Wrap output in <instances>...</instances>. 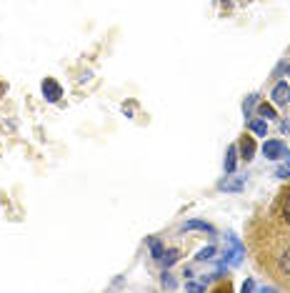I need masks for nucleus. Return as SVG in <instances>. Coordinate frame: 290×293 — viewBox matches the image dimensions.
I'll return each instance as SVG.
<instances>
[{
    "instance_id": "1",
    "label": "nucleus",
    "mask_w": 290,
    "mask_h": 293,
    "mask_svg": "<svg viewBox=\"0 0 290 293\" xmlns=\"http://www.w3.org/2000/svg\"><path fill=\"white\" fill-rule=\"evenodd\" d=\"M263 153L268 161H278V158H290V151L285 148L283 140H265L263 143Z\"/></svg>"
},
{
    "instance_id": "2",
    "label": "nucleus",
    "mask_w": 290,
    "mask_h": 293,
    "mask_svg": "<svg viewBox=\"0 0 290 293\" xmlns=\"http://www.w3.org/2000/svg\"><path fill=\"white\" fill-rule=\"evenodd\" d=\"M243 188H245V178L243 175H225L218 183V191H225V193H240Z\"/></svg>"
},
{
    "instance_id": "3",
    "label": "nucleus",
    "mask_w": 290,
    "mask_h": 293,
    "mask_svg": "<svg viewBox=\"0 0 290 293\" xmlns=\"http://www.w3.org/2000/svg\"><path fill=\"white\" fill-rule=\"evenodd\" d=\"M43 95H45V100L55 103V100L63 95V88H60V83H58V81H53V78H45V81H43Z\"/></svg>"
},
{
    "instance_id": "4",
    "label": "nucleus",
    "mask_w": 290,
    "mask_h": 293,
    "mask_svg": "<svg viewBox=\"0 0 290 293\" xmlns=\"http://www.w3.org/2000/svg\"><path fill=\"white\" fill-rule=\"evenodd\" d=\"M270 95H273V103H275V105H288V103H290V85H288L285 81H280V83L273 88Z\"/></svg>"
},
{
    "instance_id": "5",
    "label": "nucleus",
    "mask_w": 290,
    "mask_h": 293,
    "mask_svg": "<svg viewBox=\"0 0 290 293\" xmlns=\"http://www.w3.org/2000/svg\"><path fill=\"white\" fill-rule=\"evenodd\" d=\"M238 151H240V158L253 161V156H255V140H253V135H243L240 143H238Z\"/></svg>"
},
{
    "instance_id": "6",
    "label": "nucleus",
    "mask_w": 290,
    "mask_h": 293,
    "mask_svg": "<svg viewBox=\"0 0 290 293\" xmlns=\"http://www.w3.org/2000/svg\"><path fill=\"white\" fill-rule=\"evenodd\" d=\"M183 231H205V233H215V228L210 226V223H205V221H188L185 226H183Z\"/></svg>"
},
{
    "instance_id": "7",
    "label": "nucleus",
    "mask_w": 290,
    "mask_h": 293,
    "mask_svg": "<svg viewBox=\"0 0 290 293\" xmlns=\"http://www.w3.org/2000/svg\"><path fill=\"white\" fill-rule=\"evenodd\" d=\"M235 166H238V148H235V145H230L228 156H225V173H233Z\"/></svg>"
},
{
    "instance_id": "8",
    "label": "nucleus",
    "mask_w": 290,
    "mask_h": 293,
    "mask_svg": "<svg viewBox=\"0 0 290 293\" xmlns=\"http://www.w3.org/2000/svg\"><path fill=\"white\" fill-rule=\"evenodd\" d=\"M280 218L285 223H290V191L283 193V198H280Z\"/></svg>"
},
{
    "instance_id": "9",
    "label": "nucleus",
    "mask_w": 290,
    "mask_h": 293,
    "mask_svg": "<svg viewBox=\"0 0 290 293\" xmlns=\"http://www.w3.org/2000/svg\"><path fill=\"white\" fill-rule=\"evenodd\" d=\"M160 261L165 263V268H168V266H173V263H178V261H180V251H178V248H170V251H165Z\"/></svg>"
},
{
    "instance_id": "10",
    "label": "nucleus",
    "mask_w": 290,
    "mask_h": 293,
    "mask_svg": "<svg viewBox=\"0 0 290 293\" xmlns=\"http://www.w3.org/2000/svg\"><path fill=\"white\" fill-rule=\"evenodd\" d=\"M148 248H150V253H153V258H163V253H165V248H163V243L158 241V238H148Z\"/></svg>"
},
{
    "instance_id": "11",
    "label": "nucleus",
    "mask_w": 290,
    "mask_h": 293,
    "mask_svg": "<svg viewBox=\"0 0 290 293\" xmlns=\"http://www.w3.org/2000/svg\"><path fill=\"white\" fill-rule=\"evenodd\" d=\"M250 130H253L255 135H268V123H265V118L250 121Z\"/></svg>"
},
{
    "instance_id": "12",
    "label": "nucleus",
    "mask_w": 290,
    "mask_h": 293,
    "mask_svg": "<svg viewBox=\"0 0 290 293\" xmlns=\"http://www.w3.org/2000/svg\"><path fill=\"white\" fill-rule=\"evenodd\" d=\"M258 116L265 118V121H273V118H275V108L268 105V103H260V105H258Z\"/></svg>"
},
{
    "instance_id": "13",
    "label": "nucleus",
    "mask_w": 290,
    "mask_h": 293,
    "mask_svg": "<svg viewBox=\"0 0 290 293\" xmlns=\"http://www.w3.org/2000/svg\"><path fill=\"white\" fill-rule=\"evenodd\" d=\"M278 266H280V271H283L285 276H290V248H285V253L280 255V263H278Z\"/></svg>"
},
{
    "instance_id": "14",
    "label": "nucleus",
    "mask_w": 290,
    "mask_h": 293,
    "mask_svg": "<svg viewBox=\"0 0 290 293\" xmlns=\"http://www.w3.org/2000/svg\"><path fill=\"white\" fill-rule=\"evenodd\" d=\"M213 253H215V246H205V248L195 255V258H198V261H210V258H213Z\"/></svg>"
},
{
    "instance_id": "15",
    "label": "nucleus",
    "mask_w": 290,
    "mask_h": 293,
    "mask_svg": "<svg viewBox=\"0 0 290 293\" xmlns=\"http://www.w3.org/2000/svg\"><path fill=\"white\" fill-rule=\"evenodd\" d=\"M160 283H163V288H168V291H173V288H175V281H173V278H170L168 273H163Z\"/></svg>"
},
{
    "instance_id": "16",
    "label": "nucleus",
    "mask_w": 290,
    "mask_h": 293,
    "mask_svg": "<svg viewBox=\"0 0 290 293\" xmlns=\"http://www.w3.org/2000/svg\"><path fill=\"white\" fill-rule=\"evenodd\" d=\"M275 175H278V178H290V166H288V168H285V166H283V168H278V170H275Z\"/></svg>"
},
{
    "instance_id": "17",
    "label": "nucleus",
    "mask_w": 290,
    "mask_h": 293,
    "mask_svg": "<svg viewBox=\"0 0 290 293\" xmlns=\"http://www.w3.org/2000/svg\"><path fill=\"white\" fill-rule=\"evenodd\" d=\"M185 288H188V291H205V286H198V283H188Z\"/></svg>"
},
{
    "instance_id": "18",
    "label": "nucleus",
    "mask_w": 290,
    "mask_h": 293,
    "mask_svg": "<svg viewBox=\"0 0 290 293\" xmlns=\"http://www.w3.org/2000/svg\"><path fill=\"white\" fill-rule=\"evenodd\" d=\"M243 291H255V283H253V281H245V283H243Z\"/></svg>"
}]
</instances>
